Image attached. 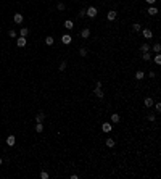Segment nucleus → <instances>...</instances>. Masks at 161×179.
<instances>
[{"label":"nucleus","instance_id":"20e7f679","mask_svg":"<svg viewBox=\"0 0 161 179\" xmlns=\"http://www.w3.org/2000/svg\"><path fill=\"white\" fill-rule=\"evenodd\" d=\"M116 16H118V13L114 11V10H111V11H108V15H106V18L110 19V21H114V19H116Z\"/></svg>","mask_w":161,"mask_h":179},{"label":"nucleus","instance_id":"412c9836","mask_svg":"<svg viewBox=\"0 0 161 179\" xmlns=\"http://www.w3.org/2000/svg\"><path fill=\"white\" fill-rule=\"evenodd\" d=\"M44 131V126H42V123H37L36 124V132H42Z\"/></svg>","mask_w":161,"mask_h":179},{"label":"nucleus","instance_id":"f257e3e1","mask_svg":"<svg viewBox=\"0 0 161 179\" xmlns=\"http://www.w3.org/2000/svg\"><path fill=\"white\" fill-rule=\"evenodd\" d=\"M85 15H87L89 18H95V16H97V8H95V7H89V8L85 10Z\"/></svg>","mask_w":161,"mask_h":179},{"label":"nucleus","instance_id":"7ed1b4c3","mask_svg":"<svg viewBox=\"0 0 161 179\" xmlns=\"http://www.w3.org/2000/svg\"><path fill=\"white\" fill-rule=\"evenodd\" d=\"M71 40H72V37L69 36V34H63V36H61V42H63V44L68 45V44H71Z\"/></svg>","mask_w":161,"mask_h":179},{"label":"nucleus","instance_id":"f8f14e48","mask_svg":"<svg viewBox=\"0 0 161 179\" xmlns=\"http://www.w3.org/2000/svg\"><path fill=\"white\" fill-rule=\"evenodd\" d=\"M13 19H15V23H16V24H21V23H23V15H21V13H16Z\"/></svg>","mask_w":161,"mask_h":179},{"label":"nucleus","instance_id":"2eb2a0df","mask_svg":"<svg viewBox=\"0 0 161 179\" xmlns=\"http://www.w3.org/2000/svg\"><path fill=\"white\" fill-rule=\"evenodd\" d=\"M44 119H45V115H44V113H39V115L36 116V121H37V123H42Z\"/></svg>","mask_w":161,"mask_h":179},{"label":"nucleus","instance_id":"2f4dec72","mask_svg":"<svg viewBox=\"0 0 161 179\" xmlns=\"http://www.w3.org/2000/svg\"><path fill=\"white\" fill-rule=\"evenodd\" d=\"M79 16H80V18H84V16H85V10H84V8L79 11Z\"/></svg>","mask_w":161,"mask_h":179},{"label":"nucleus","instance_id":"393cba45","mask_svg":"<svg viewBox=\"0 0 161 179\" xmlns=\"http://www.w3.org/2000/svg\"><path fill=\"white\" fill-rule=\"evenodd\" d=\"M143 76H145V74H143V71H137V73H135V78H137L139 81L143 79Z\"/></svg>","mask_w":161,"mask_h":179},{"label":"nucleus","instance_id":"f3484780","mask_svg":"<svg viewBox=\"0 0 161 179\" xmlns=\"http://www.w3.org/2000/svg\"><path fill=\"white\" fill-rule=\"evenodd\" d=\"M150 50V45L148 44H142L140 45V52H148Z\"/></svg>","mask_w":161,"mask_h":179},{"label":"nucleus","instance_id":"c9c22d12","mask_svg":"<svg viewBox=\"0 0 161 179\" xmlns=\"http://www.w3.org/2000/svg\"><path fill=\"white\" fill-rule=\"evenodd\" d=\"M0 165H2V158H0Z\"/></svg>","mask_w":161,"mask_h":179},{"label":"nucleus","instance_id":"6e6552de","mask_svg":"<svg viewBox=\"0 0 161 179\" xmlns=\"http://www.w3.org/2000/svg\"><path fill=\"white\" fill-rule=\"evenodd\" d=\"M93 94H95V97H98V99H103V90H102V87H95Z\"/></svg>","mask_w":161,"mask_h":179},{"label":"nucleus","instance_id":"1a4fd4ad","mask_svg":"<svg viewBox=\"0 0 161 179\" xmlns=\"http://www.w3.org/2000/svg\"><path fill=\"white\" fill-rule=\"evenodd\" d=\"M89 36H90L89 27H85V29H82V31H80V37H82V39H87Z\"/></svg>","mask_w":161,"mask_h":179},{"label":"nucleus","instance_id":"cd10ccee","mask_svg":"<svg viewBox=\"0 0 161 179\" xmlns=\"http://www.w3.org/2000/svg\"><path fill=\"white\" fill-rule=\"evenodd\" d=\"M40 178L42 179H48V173H47V171H42V173H40Z\"/></svg>","mask_w":161,"mask_h":179},{"label":"nucleus","instance_id":"6ab92c4d","mask_svg":"<svg viewBox=\"0 0 161 179\" xmlns=\"http://www.w3.org/2000/svg\"><path fill=\"white\" fill-rule=\"evenodd\" d=\"M119 119H121V118H119L118 113H113V115H111V121H113V123H118Z\"/></svg>","mask_w":161,"mask_h":179},{"label":"nucleus","instance_id":"a878e982","mask_svg":"<svg viewBox=\"0 0 161 179\" xmlns=\"http://www.w3.org/2000/svg\"><path fill=\"white\" fill-rule=\"evenodd\" d=\"M58 70H60V71H63V70H66V61H61V63H60Z\"/></svg>","mask_w":161,"mask_h":179},{"label":"nucleus","instance_id":"4be33fe9","mask_svg":"<svg viewBox=\"0 0 161 179\" xmlns=\"http://www.w3.org/2000/svg\"><path fill=\"white\" fill-rule=\"evenodd\" d=\"M106 147H110V148H111V147H114V140H113L111 137H110V139H106Z\"/></svg>","mask_w":161,"mask_h":179},{"label":"nucleus","instance_id":"7c9ffc66","mask_svg":"<svg viewBox=\"0 0 161 179\" xmlns=\"http://www.w3.org/2000/svg\"><path fill=\"white\" fill-rule=\"evenodd\" d=\"M155 108H156V111H161V103H153Z\"/></svg>","mask_w":161,"mask_h":179},{"label":"nucleus","instance_id":"5701e85b","mask_svg":"<svg viewBox=\"0 0 161 179\" xmlns=\"http://www.w3.org/2000/svg\"><path fill=\"white\" fill-rule=\"evenodd\" d=\"M147 13H150V15H152V16H153V15H156V13H158V10L155 8V7H150V8H148V11H147Z\"/></svg>","mask_w":161,"mask_h":179},{"label":"nucleus","instance_id":"f704fd0d","mask_svg":"<svg viewBox=\"0 0 161 179\" xmlns=\"http://www.w3.org/2000/svg\"><path fill=\"white\" fill-rule=\"evenodd\" d=\"M145 2H148V3H150V5H153V3H155V2H156V0H145Z\"/></svg>","mask_w":161,"mask_h":179},{"label":"nucleus","instance_id":"72a5a7b5","mask_svg":"<svg viewBox=\"0 0 161 179\" xmlns=\"http://www.w3.org/2000/svg\"><path fill=\"white\" fill-rule=\"evenodd\" d=\"M148 121H155V116L153 115H148Z\"/></svg>","mask_w":161,"mask_h":179},{"label":"nucleus","instance_id":"473e14b6","mask_svg":"<svg viewBox=\"0 0 161 179\" xmlns=\"http://www.w3.org/2000/svg\"><path fill=\"white\" fill-rule=\"evenodd\" d=\"M95 87H102V81H97L95 82Z\"/></svg>","mask_w":161,"mask_h":179},{"label":"nucleus","instance_id":"dca6fc26","mask_svg":"<svg viewBox=\"0 0 161 179\" xmlns=\"http://www.w3.org/2000/svg\"><path fill=\"white\" fill-rule=\"evenodd\" d=\"M53 42H55V40H53V37H52V36L45 37V44H47V45H53Z\"/></svg>","mask_w":161,"mask_h":179},{"label":"nucleus","instance_id":"ddd939ff","mask_svg":"<svg viewBox=\"0 0 161 179\" xmlns=\"http://www.w3.org/2000/svg\"><path fill=\"white\" fill-rule=\"evenodd\" d=\"M142 58L145 60V61H150V60H152V55H150V52H143Z\"/></svg>","mask_w":161,"mask_h":179},{"label":"nucleus","instance_id":"aec40b11","mask_svg":"<svg viewBox=\"0 0 161 179\" xmlns=\"http://www.w3.org/2000/svg\"><path fill=\"white\" fill-rule=\"evenodd\" d=\"M79 55H80V57H87V48L80 47V48H79Z\"/></svg>","mask_w":161,"mask_h":179},{"label":"nucleus","instance_id":"b1692460","mask_svg":"<svg viewBox=\"0 0 161 179\" xmlns=\"http://www.w3.org/2000/svg\"><path fill=\"white\" fill-rule=\"evenodd\" d=\"M153 52L160 53V52H161V45H160V44H155V45H153Z\"/></svg>","mask_w":161,"mask_h":179},{"label":"nucleus","instance_id":"423d86ee","mask_svg":"<svg viewBox=\"0 0 161 179\" xmlns=\"http://www.w3.org/2000/svg\"><path fill=\"white\" fill-rule=\"evenodd\" d=\"M142 34H143V37H145V39H152V36H153L152 29H143Z\"/></svg>","mask_w":161,"mask_h":179},{"label":"nucleus","instance_id":"39448f33","mask_svg":"<svg viewBox=\"0 0 161 179\" xmlns=\"http://www.w3.org/2000/svg\"><path fill=\"white\" fill-rule=\"evenodd\" d=\"M7 144H8L10 147H13V145L16 144V139H15V135H13V134H11V135H8V137H7Z\"/></svg>","mask_w":161,"mask_h":179},{"label":"nucleus","instance_id":"f03ea898","mask_svg":"<svg viewBox=\"0 0 161 179\" xmlns=\"http://www.w3.org/2000/svg\"><path fill=\"white\" fill-rule=\"evenodd\" d=\"M102 129H103V132H111L113 131V124L111 123H103L102 124Z\"/></svg>","mask_w":161,"mask_h":179},{"label":"nucleus","instance_id":"4468645a","mask_svg":"<svg viewBox=\"0 0 161 179\" xmlns=\"http://www.w3.org/2000/svg\"><path fill=\"white\" fill-rule=\"evenodd\" d=\"M19 34H21V37H26L27 34H29V29H27V27H21V31H19Z\"/></svg>","mask_w":161,"mask_h":179},{"label":"nucleus","instance_id":"c85d7f7f","mask_svg":"<svg viewBox=\"0 0 161 179\" xmlns=\"http://www.w3.org/2000/svg\"><path fill=\"white\" fill-rule=\"evenodd\" d=\"M8 36H10V37H16V31H15V29H10Z\"/></svg>","mask_w":161,"mask_h":179},{"label":"nucleus","instance_id":"0eeeda50","mask_svg":"<svg viewBox=\"0 0 161 179\" xmlns=\"http://www.w3.org/2000/svg\"><path fill=\"white\" fill-rule=\"evenodd\" d=\"M64 27H66L68 31H71V29H74V23H72L71 19H66V21H64Z\"/></svg>","mask_w":161,"mask_h":179},{"label":"nucleus","instance_id":"c756f323","mask_svg":"<svg viewBox=\"0 0 161 179\" xmlns=\"http://www.w3.org/2000/svg\"><path fill=\"white\" fill-rule=\"evenodd\" d=\"M56 8H58V10H61V11H63V10H64V3H63V2H60V3L56 5Z\"/></svg>","mask_w":161,"mask_h":179},{"label":"nucleus","instance_id":"9b49d317","mask_svg":"<svg viewBox=\"0 0 161 179\" xmlns=\"http://www.w3.org/2000/svg\"><path fill=\"white\" fill-rule=\"evenodd\" d=\"M26 37H19L18 40H16V45H18V47H24V45H26Z\"/></svg>","mask_w":161,"mask_h":179},{"label":"nucleus","instance_id":"bb28decb","mask_svg":"<svg viewBox=\"0 0 161 179\" xmlns=\"http://www.w3.org/2000/svg\"><path fill=\"white\" fill-rule=\"evenodd\" d=\"M155 63H156V65H161V55L160 53L155 57Z\"/></svg>","mask_w":161,"mask_h":179},{"label":"nucleus","instance_id":"a211bd4d","mask_svg":"<svg viewBox=\"0 0 161 179\" xmlns=\"http://www.w3.org/2000/svg\"><path fill=\"white\" fill-rule=\"evenodd\" d=\"M140 29H142V26H140L139 23H135V24H132V31H134V32H139Z\"/></svg>","mask_w":161,"mask_h":179},{"label":"nucleus","instance_id":"9d476101","mask_svg":"<svg viewBox=\"0 0 161 179\" xmlns=\"http://www.w3.org/2000/svg\"><path fill=\"white\" fill-rule=\"evenodd\" d=\"M153 103H155V102H153V99H150V97H147V99L143 100V105H145L147 108H150V107L153 105Z\"/></svg>","mask_w":161,"mask_h":179}]
</instances>
